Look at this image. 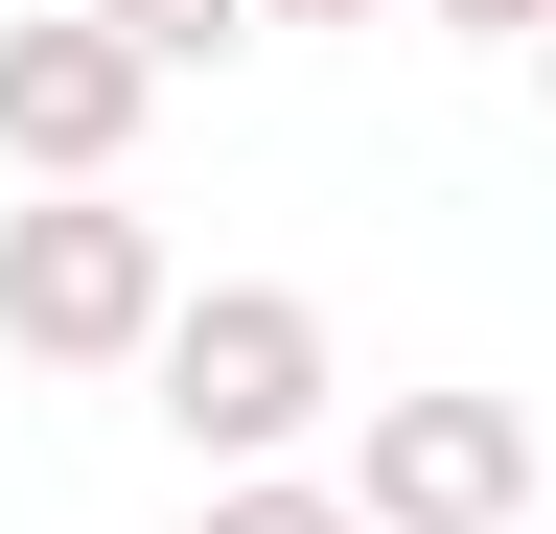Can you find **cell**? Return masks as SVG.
I'll return each mask as SVG.
<instances>
[{
    "label": "cell",
    "mask_w": 556,
    "mask_h": 534,
    "mask_svg": "<svg viewBox=\"0 0 556 534\" xmlns=\"http://www.w3.org/2000/svg\"><path fill=\"white\" fill-rule=\"evenodd\" d=\"M186 534H371V511H348V488H278V464H255V488H208Z\"/></svg>",
    "instance_id": "6"
},
{
    "label": "cell",
    "mask_w": 556,
    "mask_h": 534,
    "mask_svg": "<svg viewBox=\"0 0 556 534\" xmlns=\"http://www.w3.org/2000/svg\"><path fill=\"white\" fill-rule=\"evenodd\" d=\"M348 511H371V534H533V419H510V395H371Z\"/></svg>",
    "instance_id": "3"
},
{
    "label": "cell",
    "mask_w": 556,
    "mask_h": 534,
    "mask_svg": "<svg viewBox=\"0 0 556 534\" xmlns=\"http://www.w3.org/2000/svg\"><path fill=\"white\" fill-rule=\"evenodd\" d=\"M533 534H556V511H533Z\"/></svg>",
    "instance_id": "10"
},
{
    "label": "cell",
    "mask_w": 556,
    "mask_h": 534,
    "mask_svg": "<svg viewBox=\"0 0 556 534\" xmlns=\"http://www.w3.org/2000/svg\"><path fill=\"white\" fill-rule=\"evenodd\" d=\"M441 24H464V47H556V0H441Z\"/></svg>",
    "instance_id": "7"
},
{
    "label": "cell",
    "mask_w": 556,
    "mask_h": 534,
    "mask_svg": "<svg viewBox=\"0 0 556 534\" xmlns=\"http://www.w3.org/2000/svg\"><path fill=\"white\" fill-rule=\"evenodd\" d=\"M163 325H186L163 210H116V186H24L0 210V349L24 372H163Z\"/></svg>",
    "instance_id": "1"
},
{
    "label": "cell",
    "mask_w": 556,
    "mask_h": 534,
    "mask_svg": "<svg viewBox=\"0 0 556 534\" xmlns=\"http://www.w3.org/2000/svg\"><path fill=\"white\" fill-rule=\"evenodd\" d=\"M255 24H371V0H255Z\"/></svg>",
    "instance_id": "8"
},
{
    "label": "cell",
    "mask_w": 556,
    "mask_h": 534,
    "mask_svg": "<svg viewBox=\"0 0 556 534\" xmlns=\"http://www.w3.org/2000/svg\"><path fill=\"white\" fill-rule=\"evenodd\" d=\"M533 94H556V47H533Z\"/></svg>",
    "instance_id": "9"
},
{
    "label": "cell",
    "mask_w": 556,
    "mask_h": 534,
    "mask_svg": "<svg viewBox=\"0 0 556 534\" xmlns=\"http://www.w3.org/2000/svg\"><path fill=\"white\" fill-rule=\"evenodd\" d=\"M139 116H163V71L93 24V0H47V24H0V163L24 186H116Z\"/></svg>",
    "instance_id": "4"
},
{
    "label": "cell",
    "mask_w": 556,
    "mask_h": 534,
    "mask_svg": "<svg viewBox=\"0 0 556 534\" xmlns=\"http://www.w3.org/2000/svg\"><path fill=\"white\" fill-rule=\"evenodd\" d=\"M93 24L139 47V71H208V47H255V0H93Z\"/></svg>",
    "instance_id": "5"
},
{
    "label": "cell",
    "mask_w": 556,
    "mask_h": 534,
    "mask_svg": "<svg viewBox=\"0 0 556 534\" xmlns=\"http://www.w3.org/2000/svg\"><path fill=\"white\" fill-rule=\"evenodd\" d=\"M325 395H348V372H325V302H302V280H208V302L163 325V442L208 464V488H255Z\"/></svg>",
    "instance_id": "2"
}]
</instances>
